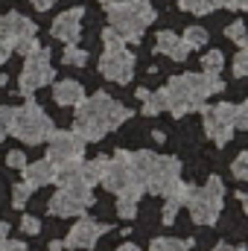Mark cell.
<instances>
[{
  "mask_svg": "<svg viewBox=\"0 0 248 251\" xmlns=\"http://www.w3.org/2000/svg\"><path fill=\"white\" fill-rule=\"evenodd\" d=\"M128 120V108L120 105L114 97L108 94H94V97H85L79 105H76V123L73 131L82 134L88 143L91 140H102L108 131L120 128Z\"/></svg>",
  "mask_w": 248,
  "mask_h": 251,
  "instance_id": "6da1fadb",
  "label": "cell"
},
{
  "mask_svg": "<svg viewBox=\"0 0 248 251\" xmlns=\"http://www.w3.org/2000/svg\"><path fill=\"white\" fill-rule=\"evenodd\" d=\"M99 184L105 190H111V193H117V196H123V199H134V201H140V196L146 193L143 178L131 167V152L128 149L114 152V158L108 161V167H105V173L99 178Z\"/></svg>",
  "mask_w": 248,
  "mask_h": 251,
  "instance_id": "7a4b0ae2",
  "label": "cell"
},
{
  "mask_svg": "<svg viewBox=\"0 0 248 251\" xmlns=\"http://www.w3.org/2000/svg\"><path fill=\"white\" fill-rule=\"evenodd\" d=\"M155 21V9L149 3H123L108 9V26L123 38L125 44H137L143 38V29Z\"/></svg>",
  "mask_w": 248,
  "mask_h": 251,
  "instance_id": "3957f363",
  "label": "cell"
},
{
  "mask_svg": "<svg viewBox=\"0 0 248 251\" xmlns=\"http://www.w3.org/2000/svg\"><path fill=\"white\" fill-rule=\"evenodd\" d=\"M53 131H56V126L38 102H26V105L12 111V134L18 140L29 143V146H38V143L50 140Z\"/></svg>",
  "mask_w": 248,
  "mask_h": 251,
  "instance_id": "277c9868",
  "label": "cell"
},
{
  "mask_svg": "<svg viewBox=\"0 0 248 251\" xmlns=\"http://www.w3.org/2000/svg\"><path fill=\"white\" fill-rule=\"evenodd\" d=\"M222 201H225V184L216 176H210L204 187H190V196H187L184 207L190 210V216H193L196 225H216Z\"/></svg>",
  "mask_w": 248,
  "mask_h": 251,
  "instance_id": "5b68a950",
  "label": "cell"
},
{
  "mask_svg": "<svg viewBox=\"0 0 248 251\" xmlns=\"http://www.w3.org/2000/svg\"><path fill=\"white\" fill-rule=\"evenodd\" d=\"M53 79H56V70H53V64H50V50L38 44V47L26 56V64H24V70H21V76H18V94H21V97H32L38 88L50 85Z\"/></svg>",
  "mask_w": 248,
  "mask_h": 251,
  "instance_id": "8992f818",
  "label": "cell"
},
{
  "mask_svg": "<svg viewBox=\"0 0 248 251\" xmlns=\"http://www.w3.org/2000/svg\"><path fill=\"white\" fill-rule=\"evenodd\" d=\"M94 204V193L88 184H67L50 199V213L53 216H85V210Z\"/></svg>",
  "mask_w": 248,
  "mask_h": 251,
  "instance_id": "52a82bcc",
  "label": "cell"
},
{
  "mask_svg": "<svg viewBox=\"0 0 248 251\" xmlns=\"http://www.w3.org/2000/svg\"><path fill=\"white\" fill-rule=\"evenodd\" d=\"M161 94H164L167 111H173L175 117H184L190 111H201V105H204V100L193 94V88L187 85L184 76H173V79L161 88Z\"/></svg>",
  "mask_w": 248,
  "mask_h": 251,
  "instance_id": "ba28073f",
  "label": "cell"
},
{
  "mask_svg": "<svg viewBox=\"0 0 248 251\" xmlns=\"http://www.w3.org/2000/svg\"><path fill=\"white\" fill-rule=\"evenodd\" d=\"M204 114V131L216 146H225L234 137V105L231 102H216V105H201Z\"/></svg>",
  "mask_w": 248,
  "mask_h": 251,
  "instance_id": "9c48e42d",
  "label": "cell"
},
{
  "mask_svg": "<svg viewBox=\"0 0 248 251\" xmlns=\"http://www.w3.org/2000/svg\"><path fill=\"white\" fill-rule=\"evenodd\" d=\"M85 146L88 140L76 131H53L50 134V149H47V158L62 167L67 161H82L85 158Z\"/></svg>",
  "mask_w": 248,
  "mask_h": 251,
  "instance_id": "30bf717a",
  "label": "cell"
},
{
  "mask_svg": "<svg viewBox=\"0 0 248 251\" xmlns=\"http://www.w3.org/2000/svg\"><path fill=\"white\" fill-rule=\"evenodd\" d=\"M178 178H181V161L173 158V155H158V161H155V167L146 178V193L164 196Z\"/></svg>",
  "mask_w": 248,
  "mask_h": 251,
  "instance_id": "8fae6325",
  "label": "cell"
},
{
  "mask_svg": "<svg viewBox=\"0 0 248 251\" xmlns=\"http://www.w3.org/2000/svg\"><path fill=\"white\" fill-rule=\"evenodd\" d=\"M99 73L105 79L117 82V85H125L134 76V56L125 47H120V50H105L102 59H99Z\"/></svg>",
  "mask_w": 248,
  "mask_h": 251,
  "instance_id": "7c38bea8",
  "label": "cell"
},
{
  "mask_svg": "<svg viewBox=\"0 0 248 251\" xmlns=\"http://www.w3.org/2000/svg\"><path fill=\"white\" fill-rule=\"evenodd\" d=\"M108 231H114V228H111V225H99V222L82 216V219L67 231V237H64L62 243H64V249H94V246L99 243V237L108 234Z\"/></svg>",
  "mask_w": 248,
  "mask_h": 251,
  "instance_id": "4fadbf2b",
  "label": "cell"
},
{
  "mask_svg": "<svg viewBox=\"0 0 248 251\" xmlns=\"http://www.w3.org/2000/svg\"><path fill=\"white\" fill-rule=\"evenodd\" d=\"M82 15H85L82 6H73V9L62 12V15L53 21V26H50L53 38H59L62 44H76L79 35H82Z\"/></svg>",
  "mask_w": 248,
  "mask_h": 251,
  "instance_id": "5bb4252c",
  "label": "cell"
},
{
  "mask_svg": "<svg viewBox=\"0 0 248 251\" xmlns=\"http://www.w3.org/2000/svg\"><path fill=\"white\" fill-rule=\"evenodd\" d=\"M26 35H35V24L21 15V12H6L0 18V38H6L9 44L18 41V38H26Z\"/></svg>",
  "mask_w": 248,
  "mask_h": 251,
  "instance_id": "9a60e30c",
  "label": "cell"
},
{
  "mask_svg": "<svg viewBox=\"0 0 248 251\" xmlns=\"http://www.w3.org/2000/svg\"><path fill=\"white\" fill-rule=\"evenodd\" d=\"M24 181L29 187H47V184H56V164L50 158H41V161H32L24 167Z\"/></svg>",
  "mask_w": 248,
  "mask_h": 251,
  "instance_id": "2e32d148",
  "label": "cell"
},
{
  "mask_svg": "<svg viewBox=\"0 0 248 251\" xmlns=\"http://www.w3.org/2000/svg\"><path fill=\"white\" fill-rule=\"evenodd\" d=\"M155 50H158L161 56L173 59V62H184L187 56H190V47L184 44V38H178V35L170 32V29L158 32V38H155Z\"/></svg>",
  "mask_w": 248,
  "mask_h": 251,
  "instance_id": "e0dca14e",
  "label": "cell"
},
{
  "mask_svg": "<svg viewBox=\"0 0 248 251\" xmlns=\"http://www.w3.org/2000/svg\"><path fill=\"white\" fill-rule=\"evenodd\" d=\"M187 196H190V184H184L181 178L164 193V225H173V222H175L178 210L184 207Z\"/></svg>",
  "mask_w": 248,
  "mask_h": 251,
  "instance_id": "ac0fdd59",
  "label": "cell"
},
{
  "mask_svg": "<svg viewBox=\"0 0 248 251\" xmlns=\"http://www.w3.org/2000/svg\"><path fill=\"white\" fill-rule=\"evenodd\" d=\"M53 100H56V105H79L82 100H85V88L76 82V79H62V82H56L53 85Z\"/></svg>",
  "mask_w": 248,
  "mask_h": 251,
  "instance_id": "d6986e66",
  "label": "cell"
},
{
  "mask_svg": "<svg viewBox=\"0 0 248 251\" xmlns=\"http://www.w3.org/2000/svg\"><path fill=\"white\" fill-rule=\"evenodd\" d=\"M137 100L143 102V114L146 117H155V114H164L167 111V102H164V94L161 91H149V88H137Z\"/></svg>",
  "mask_w": 248,
  "mask_h": 251,
  "instance_id": "ffe728a7",
  "label": "cell"
},
{
  "mask_svg": "<svg viewBox=\"0 0 248 251\" xmlns=\"http://www.w3.org/2000/svg\"><path fill=\"white\" fill-rule=\"evenodd\" d=\"M155 161H158V155L149 152V149H137V152H131V167H134V173L143 178V184H146V178H149Z\"/></svg>",
  "mask_w": 248,
  "mask_h": 251,
  "instance_id": "44dd1931",
  "label": "cell"
},
{
  "mask_svg": "<svg viewBox=\"0 0 248 251\" xmlns=\"http://www.w3.org/2000/svg\"><path fill=\"white\" fill-rule=\"evenodd\" d=\"M108 161H111V158H105V155H99V158H94V161H88V164H82V176H85V184H88V187H94V184H99V178H102V173H105V167H108Z\"/></svg>",
  "mask_w": 248,
  "mask_h": 251,
  "instance_id": "7402d4cb",
  "label": "cell"
},
{
  "mask_svg": "<svg viewBox=\"0 0 248 251\" xmlns=\"http://www.w3.org/2000/svg\"><path fill=\"white\" fill-rule=\"evenodd\" d=\"M181 9L193 15H210L216 9H222V0H181Z\"/></svg>",
  "mask_w": 248,
  "mask_h": 251,
  "instance_id": "603a6c76",
  "label": "cell"
},
{
  "mask_svg": "<svg viewBox=\"0 0 248 251\" xmlns=\"http://www.w3.org/2000/svg\"><path fill=\"white\" fill-rule=\"evenodd\" d=\"M152 251H190V240L158 237V240H152Z\"/></svg>",
  "mask_w": 248,
  "mask_h": 251,
  "instance_id": "cb8c5ba5",
  "label": "cell"
},
{
  "mask_svg": "<svg viewBox=\"0 0 248 251\" xmlns=\"http://www.w3.org/2000/svg\"><path fill=\"white\" fill-rule=\"evenodd\" d=\"M181 38H184V44L190 50H201V47L207 44V29H204V26H190Z\"/></svg>",
  "mask_w": 248,
  "mask_h": 251,
  "instance_id": "d4e9b609",
  "label": "cell"
},
{
  "mask_svg": "<svg viewBox=\"0 0 248 251\" xmlns=\"http://www.w3.org/2000/svg\"><path fill=\"white\" fill-rule=\"evenodd\" d=\"M62 62L70 64V67H85V62H88V50H82V47H76V44H67Z\"/></svg>",
  "mask_w": 248,
  "mask_h": 251,
  "instance_id": "484cf974",
  "label": "cell"
},
{
  "mask_svg": "<svg viewBox=\"0 0 248 251\" xmlns=\"http://www.w3.org/2000/svg\"><path fill=\"white\" fill-rule=\"evenodd\" d=\"M222 67H225V56L219 50H207L204 53V59H201V70L204 73H219Z\"/></svg>",
  "mask_w": 248,
  "mask_h": 251,
  "instance_id": "4316f807",
  "label": "cell"
},
{
  "mask_svg": "<svg viewBox=\"0 0 248 251\" xmlns=\"http://www.w3.org/2000/svg\"><path fill=\"white\" fill-rule=\"evenodd\" d=\"M29 196H32V187H29L26 181H21V184H15V190H12V204L21 210V207L29 201Z\"/></svg>",
  "mask_w": 248,
  "mask_h": 251,
  "instance_id": "83f0119b",
  "label": "cell"
},
{
  "mask_svg": "<svg viewBox=\"0 0 248 251\" xmlns=\"http://www.w3.org/2000/svg\"><path fill=\"white\" fill-rule=\"evenodd\" d=\"M117 216H120V219H134V216H137V201L117 196Z\"/></svg>",
  "mask_w": 248,
  "mask_h": 251,
  "instance_id": "f1b7e54d",
  "label": "cell"
},
{
  "mask_svg": "<svg viewBox=\"0 0 248 251\" xmlns=\"http://www.w3.org/2000/svg\"><path fill=\"white\" fill-rule=\"evenodd\" d=\"M35 47H38V38H35V35H26V38H18V41H12V50H15L18 56H29Z\"/></svg>",
  "mask_w": 248,
  "mask_h": 251,
  "instance_id": "f546056e",
  "label": "cell"
},
{
  "mask_svg": "<svg viewBox=\"0 0 248 251\" xmlns=\"http://www.w3.org/2000/svg\"><path fill=\"white\" fill-rule=\"evenodd\" d=\"M225 35H228L234 44H240V47H246V44H248V41H246V24H243V21H234V24L225 29Z\"/></svg>",
  "mask_w": 248,
  "mask_h": 251,
  "instance_id": "4dcf8cb0",
  "label": "cell"
},
{
  "mask_svg": "<svg viewBox=\"0 0 248 251\" xmlns=\"http://www.w3.org/2000/svg\"><path fill=\"white\" fill-rule=\"evenodd\" d=\"M231 173H234V178H237V181H246V178H248V152H240V155L234 158Z\"/></svg>",
  "mask_w": 248,
  "mask_h": 251,
  "instance_id": "1f68e13d",
  "label": "cell"
},
{
  "mask_svg": "<svg viewBox=\"0 0 248 251\" xmlns=\"http://www.w3.org/2000/svg\"><path fill=\"white\" fill-rule=\"evenodd\" d=\"M234 131H243V128H248V105L246 102H240V105H234Z\"/></svg>",
  "mask_w": 248,
  "mask_h": 251,
  "instance_id": "d6a6232c",
  "label": "cell"
},
{
  "mask_svg": "<svg viewBox=\"0 0 248 251\" xmlns=\"http://www.w3.org/2000/svg\"><path fill=\"white\" fill-rule=\"evenodd\" d=\"M12 111H15V108H9V105H0V140L12 134Z\"/></svg>",
  "mask_w": 248,
  "mask_h": 251,
  "instance_id": "836d02e7",
  "label": "cell"
},
{
  "mask_svg": "<svg viewBox=\"0 0 248 251\" xmlns=\"http://www.w3.org/2000/svg\"><path fill=\"white\" fill-rule=\"evenodd\" d=\"M102 44H105V50H120V47H125V41L108 26L105 32H102Z\"/></svg>",
  "mask_w": 248,
  "mask_h": 251,
  "instance_id": "e575fe53",
  "label": "cell"
},
{
  "mask_svg": "<svg viewBox=\"0 0 248 251\" xmlns=\"http://www.w3.org/2000/svg\"><path fill=\"white\" fill-rule=\"evenodd\" d=\"M248 73V50L246 47H240V53H237V59H234V76H246Z\"/></svg>",
  "mask_w": 248,
  "mask_h": 251,
  "instance_id": "d590c367",
  "label": "cell"
},
{
  "mask_svg": "<svg viewBox=\"0 0 248 251\" xmlns=\"http://www.w3.org/2000/svg\"><path fill=\"white\" fill-rule=\"evenodd\" d=\"M21 231L29 234V237H35V234H41V222H38L35 216H24V219H21Z\"/></svg>",
  "mask_w": 248,
  "mask_h": 251,
  "instance_id": "8d00e7d4",
  "label": "cell"
},
{
  "mask_svg": "<svg viewBox=\"0 0 248 251\" xmlns=\"http://www.w3.org/2000/svg\"><path fill=\"white\" fill-rule=\"evenodd\" d=\"M6 164H9V167H15V170H24V167H26V155H24V152H18V149H12V152L6 155Z\"/></svg>",
  "mask_w": 248,
  "mask_h": 251,
  "instance_id": "74e56055",
  "label": "cell"
},
{
  "mask_svg": "<svg viewBox=\"0 0 248 251\" xmlns=\"http://www.w3.org/2000/svg\"><path fill=\"white\" fill-rule=\"evenodd\" d=\"M0 251H26V246H24L21 240H9V237H3V240H0Z\"/></svg>",
  "mask_w": 248,
  "mask_h": 251,
  "instance_id": "f35d334b",
  "label": "cell"
},
{
  "mask_svg": "<svg viewBox=\"0 0 248 251\" xmlns=\"http://www.w3.org/2000/svg\"><path fill=\"white\" fill-rule=\"evenodd\" d=\"M222 6L231 12H243V9H248V0H222Z\"/></svg>",
  "mask_w": 248,
  "mask_h": 251,
  "instance_id": "ab89813d",
  "label": "cell"
},
{
  "mask_svg": "<svg viewBox=\"0 0 248 251\" xmlns=\"http://www.w3.org/2000/svg\"><path fill=\"white\" fill-rule=\"evenodd\" d=\"M9 56H12V44H9V41H6V38H0V64L6 62V59H9Z\"/></svg>",
  "mask_w": 248,
  "mask_h": 251,
  "instance_id": "60d3db41",
  "label": "cell"
},
{
  "mask_svg": "<svg viewBox=\"0 0 248 251\" xmlns=\"http://www.w3.org/2000/svg\"><path fill=\"white\" fill-rule=\"evenodd\" d=\"M99 3L111 9V6H123V3H149V0H99Z\"/></svg>",
  "mask_w": 248,
  "mask_h": 251,
  "instance_id": "b9f144b4",
  "label": "cell"
},
{
  "mask_svg": "<svg viewBox=\"0 0 248 251\" xmlns=\"http://www.w3.org/2000/svg\"><path fill=\"white\" fill-rule=\"evenodd\" d=\"M53 3H56V0H32V6H35L38 12H47V9H53Z\"/></svg>",
  "mask_w": 248,
  "mask_h": 251,
  "instance_id": "7bdbcfd3",
  "label": "cell"
},
{
  "mask_svg": "<svg viewBox=\"0 0 248 251\" xmlns=\"http://www.w3.org/2000/svg\"><path fill=\"white\" fill-rule=\"evenodd\" d=\"M210 251H246L243 246H228V243H219V246H213Z\"/></svg>",
  "mask_w": 248,
  "mask_h": 251,
  "instance_id": "ee69618b",
  "label": "cell"
},
{
  "mask_svg": "<svg viewBox=\"0 0 248 251\" xmlns=\"http://www.w3.org/2000/svg\"><path fill=\"white\" fill-rule=\"evenodd\" d=\"M117 251H143V249H137L134 243H123V246H120V249H117Z\"/></svg>",
  "mask_w": 248,
  "mask_h": 251,
  "instance_id": "f6af8a7d",
  "label": "cell"
},
{
  "mask_svg": "<svg viewBox=\"0 0 248 251\" xmlns=\"http://www.w3.org/2000/svg\"><path fill=\"white\" fill-rule=\"evenodd\" d=\"M62 249H64L62 240H53V243H50V251H62Z\"/></svg>",
  "mask_w": 248,
  "mask_h": 251,
  "instance_id": "bcb514c9",
  "label": "cell"
},
{
  "mask_svg": "<svg viewBox=\"0 0 248 251\" xmlns=\"http://www.w3.org/2000/svg\"><path fill=\"white\" fill-rule=\"evenodd\" d=\"M3 237H9V225H6V222H0V240H3Z\"/></svg>",
  "mask_w": 248,
  "mask_h": 251,
  "instance_id": "7dc6e473",
  "label": "cell"
},
{
  "mask_svg": "<svg viewBox=\"0 0 248 251\" xmlns=\"http://www.w3.org/2000/svg\"><path fill=\"white\" fill-rule=\"evenodd\" d=\"M3 85H6V73L0 70V88H3Z\"/></svg>",
  "mask_w": 248,
  "mask_h": 251,
  "instance_id": "c3c4849f",
  "label": "cell"
}]
</instances>
